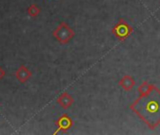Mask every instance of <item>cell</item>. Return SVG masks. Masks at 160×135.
Masks as SVG:
<instances>
[{"label":"cell","mask_w":160,"mask_h":135,"mask_svg":"<svg viewBox=\"0 0 160 135\" xmlns=\"http://www.w3.org/2000/svg\"><path fill=\"white\" fill-rule=\"evenodd\" d=\"M118 86L121 88H123L126 92H128L134 88V86H136V82L132 76L126 74L120 79V81L118 82Z\"/></svg>","instance_id":"cell-7"},{"label":"cell","mask_w":160,"mask_h":135,"mask_svg":"<svg viewBox=\"0 0 160 135\" xmlns=\"http://www.w3.org/2000/svg\"><path fill=\"white\" fill-rule=\"evenodd\" d=\"M129 109L150 130H156L160 125V89L156 86L150 93L140 95Z\"/></svg>","instance_id":"cell-1"},{"label":"cell","mask_w":160,"mask_h":135,"mask_svg":"<svg viewBox=\"0 0 160 135\" xmlns=\"http://www.w3.org/2000/svg\"><path fill=\"white\" fill-rule=\"evenodd\" d=\"M155 87H156V86L154 84H150L149 82H143L142 84H141L139 86L138 92L140 95H146V94L150 93Z\"/></svg>","instance_id":"cell-8"},{"label":"cell","mask_w":160,"mask_h":135,"mask_svg":"<svg viewBox=\"0 0 160 135\" xmlns=\"http://www.w3.org/2000/svg\"><path fill=\"white\" fill-rule=\"evenodd\" d=\"M132 32L133 28L123 18H120L112 29V33L113 34V36L117 38L120 41L126 40L132 34Z\"/></svg>","instance_id":"cell-3"},{"label":"cell","mask_w":160,"mask_h":135,"mask_svg":"<svg viewBox=\"0 0 160 135\" xmlns=\"http://www.w3.org/2000/svg\"><path fill=\"white\" fill-rule=\"evenodd\" d=\"M57 130L53 132V134H57L59 132H67L73 127V120L71 117H69L67 114L61 115L58 119L54 122Z\"/></svg>","instance_id":"cell-4"},{"label":"cell","mask_w":160,"mask_h":135,"mask_svg":"<svg viewBox=\"0 0 160 135\" xmlns=\"http://www.w3.org/2000/svg\"><path fill=\"white\" fill-rule=\"evenodd\" d=\"M53 38L61 44H68L75 36L74 30L65 22L60 23L52 31Z\"/></svg>","instance_id":"cell-2"},{"label":"cell","mask_w":160,"mask_h":135,"mask_svg":"<svg viewBox=\"0 0 160 135\" xmlns=\"http://www.w3.org/2000/svg\"><path fill=\"white\" fill-rule=\"evenodd\" d=\"M5 76H6V71L0 67V80H2Z\"/></svg>","instance_id":"cell-10"},{"label":"cell","mask_w":160,"mask_h":135,"mask_svg":"<svg viewBox=\"0 0 160 135\" xmlns=\"http://www.w3.org/2000/svg\"><path fill=\"white\" fill-rule=\"evenodd\" d=\"M56 102L61 106V108H63L64 110H68L74 103V99L69 93L65 91L57 98Z\"/></svg>","instance_id":"cell-6"},{"label":"cell","mask_w":160,"mask_h":135,"mask_svg":"<svg viewBox=\"0 0 160 135\" xmlns=\"http://www.w3.org/2000/svg\"><path fill=\"white\" fill-rule=\"evenodd\" d=\"M40 11H41V9L36 4H32L27 8V14L32 18H35V17L38 16Z\"/></svg>","instance_id":"cell-9"},{"label":"cell","mask_w":160,"mask_h":135,"mask_svg":"<svg viewBox=\"0 0 160 135\" xmlns=\"http://www.w3.org/2000/svg\"><path fill=\"white\" fill-rule=\"evenodd\" d=\"M14 75L21 84H25L32 77V72L28 70L27 67L22 65L21 67H19V69H17Z\"/></svg>","instance_id":"cell-5"}]
</instances>
